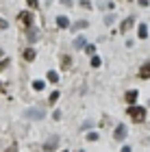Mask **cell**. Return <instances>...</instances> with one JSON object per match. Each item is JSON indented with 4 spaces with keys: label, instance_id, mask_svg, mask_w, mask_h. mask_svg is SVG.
Listing matches in <instances>:
<instances>
[{
    "label": "cell",
    "instance_id": "6da1fadb",
    "mask_svg": "<svg viewBox=\"0 0 150 152\" xmlns=\"http://www.w3.org/2000/svg\"><path fill=\"white\" fill-rule=\"evenodd\" d=\"M128 115H131V120L133 122H144L146 120V109L144 107H137V104H131L128 107Z\"/></svg>",
    "mask_w": 150,
    "mask_h": 152
},
{
    "label": "cell",
    "instance_id": "7a4b0ae2",
    "mask_svg": "<svg viewBox=\"0 0 150 152\" xmlns=\"http://www.w3.org/2000/svg\"><path fill=\"white\" fill-rule=\"evenodd\" d=\"M126 135H128V128L124 126V124H120V126L115 128V133H113V139H115V141H124Z\"/></svg>",
    "mask_w": 150,
    "mask_h": 152
},
{
    "label": "cell",
    "instance_id": "3957f363",
    "mask_svg": "<svg viewBox=\"0 0 150 152\" xmlns=\"http://www.w3.org/2000/svg\"><path fill=\"white\" fill-rule=\"evenodd\" d=\"M44 111H39V109H29V111H26V120H44Z\"/></svg>",
    "mask_w": 150,
    "mask_h": 152
},
{
    "label": "cell",
    "instance_id": "277c9868",
    "mask_svg": "<svg viewBox=\"0 0 150 152\" xmlns=\"http://www.w3.org/2000/svg\"><path fill=\"white\" fill-rule=\"evenodd\" d=\"M20 22H22L24 26H26V28H31V26H33V15H31V13H20Z\"/></svg>",
    "mask_w": 150,
    "mask_h": 152
},
{
    "label": "cell",
    "instance_id": "5b68a950",
    "mask_svg": "<svg viewBox=\"0 0 150 152\" xmlns=\"http://www.w3.org/2000/svg\"><path fill=\"white\" fill-rule=\"evenodd\" d=\"M139 78H150V61H146L139 70Z\"/></svg>",
    "mask_w": 150,
    "mask_h": 152
},
{
    "label": "cell",
    "instance_id": "8992f818",
    "mask_svg": "<svg viewBox=\"0 0 150 152\" xmlns=\"http://www.w3.org/2000/svg\"><path fill=\"white\" fill-rule=\"evenodd\" d=\"M72 46L76 48V50H83V48L87 46V39H85V37H76V39L72 41Z\"/></svg>",
    "mask_w": 150,
    "mask_h": 152
},
{
    "label": "cell",
    "instance_id": "52a82bcc",
    "mask_svg": "<svg viewBox=\"0 0 150 152\" xmlns=\"http://www.w3.org/2000/svg\"><path fill=\"white\" fill-rule=\"evenodd\" d=\"M57 26L59 28H67V26H70V20H67L65 15H59L57 18Z\"/></svg>",
    "mask_w": 150,
    "mask_h": 152
},
{
    "label": "cell",
    "instance_id": "ba28073f",
    "mask_svg": "<svg viewBox=\"0 0 150 152\" xmlns=\"http://www.w3.org/2000/svg\"><path fill=\"white\" fill-rule=\"evenodd\" d=\"M135 100H137V91H135V89L126 91V102H128V104H135Z\"/></svg>",
    "mask_w": 150,
    "mask_h": 152
},
{
    "label": "cell",
    "instance_id": "9c48e42d",
    "mask_svg": "<svg viewBox=\"0 0 150 152\" xmlns=\"http://www.w3.org/2000/svg\"><path fill=\"white\" fill-rule=\"evenodd\" d=\"M137 33H139V39H146L148 37V26L146 24H139V31Z\"/></svg>",
    "mask_w": 150,
    "mask_h": 152
},
{
    "label": "cell",
    "instance_id": "30bf717a",
    "mask_svg": "<svg viewBox=\"0 0 150 152\" xmlns=\"http://www.w3.org/2000/svg\"><path fill=\"white\" fill-rule=\"evenodd\" d=\"M24 59L33 61V59H35V50H33V48H26V50H24Z\"/></svg>",
    "mask_w": 150,
    "mask_h": 152
},
{
    "label": "cell",
    "instance_id": "8fae6325",
    "mask_svg": "<svg viewBox=\"0 0 150 152\" xmlns=\"http://www.w3.org/2000/svg\"><path fill=\"white\" fill-rule=\"evenodd\" d=\"M131 24H133V18H126V20H124V24L120 26V33H126V31H128V26H131Z\"/></svg>",
    "mask_w": 150,
    "mask_h": 152
},
{
    "label": "cell",
    "instance_id": "7c38bea8",
    "mask_svg": "<svg viewBox=\"0 0 150 152\" xmlns=\"http://www.w3.org/2000/svg\"><path fill=\"white\" fill-rule=\"evenodd\" d=\"M61 65H63L65 70H67V67L72 65V61H70V57H67V54H63V57H61Z\"/></svg>",
    "mask_w": 150,
    "mask_h": 152
},
{
    "label": "cell",
    "instance_id": "4fadbf2b",
    "mask_svg": "<svg viewBox=\"0 0 150 152\" xmlns=\"http://www.w3.org/2000/svg\"><path fill=\"white\" fill-rule=\"evenodd\" d=\"M44 148H46V150H54V148H57V137H52V139H50L48 143H46Z\"/></svg>",
    "mask_w": 150,
    "mask_h": 152
},
{
    "label": "cell",
    "instance_id": "5bb4252c",
    "mask_svg": "<svg viewBox=\"0 0 150 152\" xmlns=\"http://www.w3.org/2000/svg\"><path fill=\"white\" fill-rule=\"evenodd\" d=\"M100 65H102L100 57H96V54H94V57H91V67H100Z\"/></svg>",
    "mask_w": 150,
    "mask_h": 152
},
{
    "label": "cell",
    "instance_id": "9a60e30c",
    "mask_svg": "<svg viewBox=\"0 0 150 152\" xmlns=\"http://www.w3.org/2000/svg\"><path fill=\"white\" fill-rule=\"evenodd\" d=\"M33 89H35V91H42L44 89V80H35L33 83Z\"/></svg>",
    "mask_w": 150,
    "mask_h": 152
},
{
    "label": "cell",
    "instance_id": "2e32d148",
    "mask_svg": "<svg viewBox=\"0 0 150 152\" xmlns=\"http://www.w3.org/2000/svg\"><path fill=\"white\" fill-rule=\"evenodd\" d=\"M57 100H59V91H52V94H50V98H48V102H50V104H54Z\"/></svg>",
    "mask_w": 150,
    "mask_h": 152
},
{
    "label": "cell",
    "instance_id": "e0dca14e",
    "mask_svg": "<svg viewBox=\"0 0 150 152\" xmlns=\"http://www.w3.org/2000/svg\"><path fill=\"white\" fill-rule=\"evenodd\" d=\"M48 80H50V83H57V80H59V74H57V72H48Z\"/></svg>",
    "mask_w": 150,
    "mask_h": 152
},
{
    "label": "cell",
    "instance_id": "ac0fdd59",
    "mask_svg": "<svg viewBox=\"0 0 150 152\" xmlns=\"http://www.w3.org/2000/svg\"><path fill=\"white\" fill-rule=\"evenodd\" d=\"M87 141H98V133H87Z\"/></svg>",
    "mask_w": 150,
    "mask_h": 152
},
{
    "label": "cell",
    "instance_id": "d6986e66",
    "mask_svg": "<svg viewBox=\"0 0 150 152\" xmlns=\"http://www.w3.org/2000/svg\"><path fill=\"white\" fill-rule=\"evenodd\" d=\"M26 2H29V7H33V9H37V7H39V0H26Z\"/></svg>",
    "mask_w": 150,
    "mask_h": 152
},
{
    "label": "cell",
    "instance_id": "ffe728a7",
    "mask_svg": "<svg viewBox=\"0 0 150 152\" xmlns=\"http://www.w3.org/2000/svg\"><path fill=\"white\" fill-rule=\"evenodd\" d=\"M85 50H87V52H89V54H94V52H96V46H91V44H87V46H85Z\"/></svg>",
    "mask_w": 150,
    "mask_h": 152
},
{
    "label": "cell",
    "instance_id": "44dd1931",
    "mask_svg": "<svg viewBox=\"0 0 150 152\" xmlns=\"http://www.w3.org/2000/svg\"><path fill=\"white\" fill-rule=\"evenodd\" d=\"M7 26H9V24H7V20H2V18H0V31H4Z\"/></svg>",
    "mask_w": 150,
    "mask_h": 152
},
{
    "label": "cell",
    "instance_id": "7402d4cb",
    "mask_svg": "<svg viewBox=\"0 0 150 152\" xmlns=\"http://www.w3.org/2000/svg\"><path fill=\"white\" fill-rule=\"evenodd\" d=\"M7 152H18V148H15V146H9V148H7Z\"/></svg>",
    "mask_w": 150,
    "mask_h": 152
},
{
    "label": "cell",
    "instance_id": "603a6c76",
    "mask_svg": "<svg viewBox=\"0 0 150 152\" xmlns=\"http://www.w3.org/2000/svg\"><path fill=\"white\" fill-rule=\"evenodd\" d=\"M122 152H131V146H124V148H122Z\"/></svg>",
    "mask_w": 150,
    "mask_h": 152
},
{
    "label": "cell",
    "instance_id": "cb8c5ba5",
    "mask_svg": "<svg viewBox=\"0 0 150 152\" xmlns=\"http://www.w3.org/2000/svg\"><path fill=\"white\" fill-rule=\"evenodd\" d=\"M4 91V87H2V83H0V94H2Z\"/></svg>",
    "mask_w": 150,
    "mask_h": 152
},
{
    "label": "cell",
    "instance_id": "d4e9b609",
    "mask_svg": "<svg viewBox=\"0 0 150 152\" xmlns=\"http://www.w3.org/2000/svg\"><path fill=\"white\" fill-rule=\"evenodd\" d=\"M63 152H67V150H63Z\"/></svg>",
    "mask_w": 150,
    "mask_h": 152
}]
</instances>
